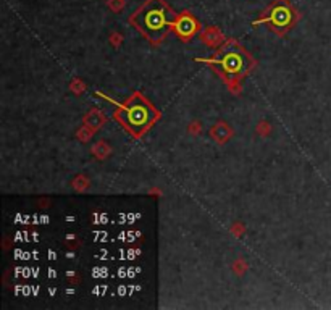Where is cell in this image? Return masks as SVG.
<instances>
[{
	"label": "cell",
	"mask_w": 331,
	"mask_h": 310,
	"mask_svg": "<svg viewBox=\"0 0 331 310\" xmlns=\"http://www.w3.org/2000/svg\"><path fill=\"white\" fill-rule=\"evenodd\" d=\"M132 23L149 41L158 42L163 39L170 27H173V15L162 0H149L132 18Z\"/></svg>",
	"instance_id": "1"
},
{
	"label": "cell",
	"mask_w": 331,
	"mask_h": 310,
	"mask_svg": "<svg viewBox=\"0 0 331 310\" xmlns=\"http://www.w3.org/2000/svg\"><path fill=\"white\" fill-rule=\"evenodd\" d=\"M121 120L134 133H141L154 120V110L146 102H131L123 108Z\"/></svg>",
	"instance_id": "2"
},
{
	"label": "cell",
	"mask_w": 331,
	"mask_h": 310,
	"mask_svg": "<svg viewBox=\"0 0 331 310\" xmlns=\"http://www.w3.org/2000/svg\"><path fill=\"white\" fill-rule=\"evenodd\" d=\"M216 65H220L222 70L228 74H238L245 70V59L239 52H225L218 55V59L215 60Z\"/></svg>",
	"instance_id": "3"
},
{
	"label": "cell",
	"mask_w": 331,
	"mask_h": 310,
	"mask_svg": "<svg viewBox=\"0 0 331 310\" xmlns=\"http://www.w3.org/2000/svg\"><path fill=\"white\" fill-rule=\"evenodd\" d=\"M270 23L280 27V30H285L292 23V12L289 10V7L286 5H277L270 13Z\"/></svg>",
	"instance_id": "4"
},
{
	"label": "cell",
	"mask_w": 331,
	"mask_h": 310,
	"mask_svg": "<svg viewBox=\"0 0 331 310\" xmlns=\"http://www.w3.org/2000/svg\"><path fill=\"white\" fill-rule=\"evenodd\" d=\"M173 27L176 30V33H178L179 37H183V39H189V37L196 34L197 23H196V20H194L192 16L183 15V16H179L178 20L175 21Z\"/></svg>",
	"instance_id": "5"
}]
</instances>
